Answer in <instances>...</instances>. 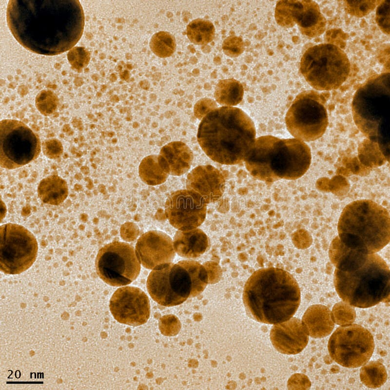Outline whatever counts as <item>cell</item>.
I'll return each mask as SVG.
<instances>
[{
    "label": "cell",
    "mask_w": 390,
    "mask_h": 390,
    "mask_svg": "<svg viewBox=\"0 0 390 390\" xmlns=\"http://www.w3.org/2000/svg\"><path fill=\"white\" fill-rule=\"evenodd\" d=\"M390 77L376 74L357 89L351 103L352 115L358 129L378 143L385 156L390 147Z\"/></svg>",
    "instance_id": "6"
},
{
    "label": "cell",
    "mask_w": 390,
    "mask_h": 390,
    "mask_svg": "<svg viewBox=\"0 0 390 390\" xmlns=\"http://www.w3.org/2000/svg\"><path fill=\"white\" fill-rule=\"evenodd\" d=\"M151 126L153 128H156L158 126V123L157 122L154 121L152 123Z\"/></svg>",
    "instance_id": "39"
},
{
    "label": "cell",
    "mask_w": 390,
    "mask_h": 390,
    "mask_svg": "<svg viewBox=\"0 0 390 390\" xmlns=\"http://www.w3.org/2000/svg\"><path fill=\"white\" fill-rule=\"evenodd\" d=\"M174 250L179 256L187 258H195L203 254L208 250L209 240L201 229L195 228L188 231L178 230L173 238Z\"/></svg>",
    "instance_id": "21"
},
{
    "label": "cell",
    "mask_w": 390,
    "mask_h": 390,
    "mask_svg": "<svg viewBox=\"0 0 390 390\" xmlns=\"http://www.w3.org/2000/svg\"><path fill=\"white\" fill-rule=\"evenodd\" d=\"M139 126V124L137 122H134L133 123V127L134 128H138Z\"/></svg>",
    "instance_id": "40"
},
{
    "label": "cell",
    "mask_w": 390,
    "mask_h": 390,
    "mask_svg": "<svg viewBox=\"0 0 390 390\" xmlns=\"http://www.w3.org/2000/svg\"><path fill=\"white\" fill-rule=\"evenodd\" d=\"M38 195L44 203L58 205L68 195L66 181L58 175H51L43 178L38 187Z\"/></svg>",
    "instance_id": "24"
},
{
    "label": "cell",
    "mask_w": 390,
    "mask_h": 390,
    "mask_svg": "<svg viewBox=\"0 0 390 390\" xmlns=\"http://www.w3.org/2000/svg\"><path fill=\"white\" fill-rule=\"evenodd\" d=\"M270 337L274 347L279 352L286 354L299 353L309 341L307 329L302 321L296 317L274 324Z\"/></svg>",
    "instance_id": "19"
},
{
    "label": "cell",
    "mask_w": 390,
    "mask_h": 390,
    "mask_svg": "<svg viewBox=\"0 0 390 390\" xmlns=\"http://www.w3.org/2000/svg\"><path fill=\"white\" fill-rule=\"evenodd\" d=\"M173 123L176 126L178 127L180 124V121H179V119L178 118L175 119H174Z\"/></svg>",
    "instance_id": "38"
},
{
    "label": "cell",
    "mask_w": 390,
    "mask_h": 390,
    "mask_svg": "<svg viewBox=\"0 0 390 390\" xmlns=\"http://www.w3.org/2000/svg\"><path fill=\"white\" fill-rule=\"evenodd\" d=\"M149 144L151 146H154L156 144V142L154 140H150Z\"/></svg>",
    "instance_id": "41"
},
{
    "label": "cell",
    "mask_w": 390,
    "mask_h": 390,
    "mask_svg": "<svg viewBox=\"0 0 390 390\" xmlns=\"http://www.w3.org/2000/svg\"><path fill=\"white\" fill-rule=\"evenodd\" d=\"M41 142L38 135L20 121L0 122V165L6 169L21 167L39 155Z\"/></svg>",
    "instance_id": "11"
},
{
    "label": "cell",
    "mask_w": 390,
    "mask_h": 390,
    "mask_svg": "<svg viewBox=\"0 0 390 390\" xmlns=\"http://www.w3.org/2000/svg\"><path fill=\"white\" fill-rule=\"evenodd\" d=\"M41 146L43 154L50 159L58 158L63 152L62 143L57 138L46 139L43 142Z\"/></svg>",
    "instance_id": "35"
},
{
    "label": "cell",
    "mask_w": 390,
    "mask_h": 390,
    "mask_svg": "<svg viewBox=\"0 0 390 390\" xmlns=\"http://www.w3.org/2000/svg\"><path fill=\"white\" fill-rule=\"evenodd\" d=\"M171 138L170 136H166L161 137V141H162V143H163V142H166L167 141H169L171 140Z\"/></svg>",
    "instance_id": "37"
},
{
    "label": "cell",
    "mask_w": 390,
    "mask_h": 390,
    "mask_svg": "<svg viewBox=\"0 0 390 390\" xmlns=\"http://www.w3.org/2000/svg\"><path fill=\"white\" fill-rule=\"evenodd\" d=\"M337 231L339 239L347 248L367 254L376 253L390 240L389 213L371 200L352 201L343 209Z\"/></svg>",
    "instance_id": "5"
},
{
    "label": "cell",
    "mask_w": 390,
    "mask_h": 390,
    "mask_svg": "<svg viewBox=\"0 0 390 390\" xmlns=\"http://www.w3.org/2000/svg\"><path fill=\"white\" fill-rule=\"evenodd\" d=\"M0 269L5 274H17L35 261L38 245L35 236L23 226L8 223L0 229Z\"/></svg>",
    "instance_id": "13"
},
{
    "label": "cell",
    "mask_w": 390,
    "mask_h": 390,
    "mask_svg": "<svg viewBox=\"0 0 390 390\" xmlns=\"http://www.w3.org/2000/svg\"><path fill=\"white\" fill-rule=\"evenodd\" d=\"M302 322L308 333L315 338L326 336L334 328L330 310L322 305L309 307L304 314Z\"/></svg>",
    "instance_id": "23"
},
{
    "label": "cell",
    "mask_w": 390,
    "mask_h": 390,
    "mask_svg": "<svg viewBox=\"0 0 390 390\" xmlns=\"http://www.w3.org/2000/svg\"><path fill=\"white\" fill-rule=\"evenodd\" d=\"M329 256L335 267V288L344 302L367 308L389 301L390 269L378 254L349 249L337 236L330 245Z\"/></svg>",
    "instance_id": "2"
},
{
    "label": "cell",
    "mask_w": 390,
    "mask_h": 390,
    "mask_svg": "<svg viewBox=\"0 0 390 390\" xmlns=\"http://www.w3.org/2000/svg\"><path fill=\"white\" fill-rule=\"evenodd\" d=\"M332 359L346 368H355L370 358L374 342L370 332L358 324L338 327L331 336L328 345Z\"/></svg>",
    "instance_id": "14"
},
{
    "label": "cell",
    "mask_w": 390,
    "mask_h": 390,
    "mask_svg": "<svg viewBox=\"0 0 390 390\" xmlns=\"http://www.w3.org/2000/svg\"><path fill=\"white\" fill-rule=\"evenodd\" d=\"M134 139L136 141H138L139 140V137H138V136H136V137H134Z\"/></svg>",
    "instance_id": "47"
},
{
    "label": "cell",
    "mask_w": 390,
    "mask_h": 390,
    "mask_svg": "<svg viewBox=\"0 0 390 390\" xmlns=\"http://www.w3.org/2000/svg\"><path fill=\"white\" fill-rule=\"evenodd\" d=\"M186 34L189 39L194 44L206 45L214 39L215 28L210 21L196 19L191 21L187 26Z\"/></svg>",
    "instance_id": "27"
},
{
    "label": "cell",
    "mask_w": 390,
    "mask_h": 390,
    "mask_svg": "<svg viewBox=\"0 0 390 390\" xmlns=\"http://www.w3.org/2000/svg\"><path fill=\"white\" fill-rule=\"evenodd\" d=\"M95 267L97 274L104 282L120 287L130 284L137 277L141 265L133 246L116 241L99 250Z\"/></svg>",
    "instance_id": "12"
},
{
    "label": "cell",
    "mask_w": 390,
    "mask_h": 390,
    "mask_svg": "<svg viewBox=\"0 0 390 390\" xmlns=\"http://www.w3.org/2000/svg\"><path fill=\"white\" fill-rule=\"evenodd\" d=\"M67 58L73 68L81 72L89 64L90 53L83 47L74 46L69 51Z\"/></svg>",
    "instance_id": "32"
},
{
    "label": "cell",
    "mask_w": 390,
    "mask_h": 390,
    "mask_svg": "<svg viewBox=\"0 0 390 390\" xmlns=\"http://www.w3.org/2000/svg\"><path fill=\"white\" fill-rule=\"evenodd\" d=\"M114 318L118 322L137 326L147 322L150 314L149 298L140 289L125 286L117 289L109 304Z\"/></svg>",
    "instance_id": "17"
},
{
    "label": "cell",
    "mask_w": 390,
    "mask_h": 390,
    "mask_svg": "<svg viewBox=\"0 0 390 390\" xmlns=\"http://www.w3.org/2000/svg\"><path fill=\"white\" fill-rule=\"evenodd\" d=\"M380 1L381 0H346L344 1V5L348 13L353 16L362 17L373 10Z\"/></svg>",
    "instance_id": "31"
},
{
    "label": "cell",
    "mask_w": 390,
    "mask_h": 390,
    "mask_svg": "<svg viewBox=\"0 0 390 390\" xmlns=\"http://www.w3.org/2000/svg\"><path fill=\"white\" fill-rule=\"evenodd\" d=\"M254 123L241 109L222 106L202 118L197 139L201 148L213 161L225 165L244 162L255 140Z\"/></svg>",
    "instance_id": "3"
},
{
    "label": "cell",
    "mask_w": 390,
    "mask_h": 390,
    "mask_svg": "<svg viewBox=\"0 0 390 390\" xmlns=\"http://www.w3.org/2000/svg\"><path fill=\"white\" fill-rule=\"evenodd\" d=\"M300 72L307 82L319 91L338 89L348 78L351 70L345 52L330 43L308 48L300 61Z\"/></svg>",
    "instance_id": "8"
},
{
    "label": "cell",
    "mask_w": 390,
    "mask_h": 390,
    "mask_svg": "<svg viewBox=\"0 0 390 390\" xmlns=\"http://www.w3.org/2000/svg\"><path fill=\"white\" fill-rule=\"evenodd\" d=\"M16 40L34 53L54 56L69 51L80 39L85 17L76 0H13L6 10Z\"/></svg>",
    "instance_id": "1"
},
{
    "label": "cell",
    "mask_w": 390,
    "mask_h": 390,
    "mask_svg": "<svg viewBox=\"0 0 390 390\" xmlns=\"http://www.w3.org/2000/svg\"><path fill=\"white\" fill-rule=\"evenodd\" d=\"M211 100L207 98L202 99L195 104L194 107V112L197 117H200L204 114L209 108V105L211 104Z\"/></svg>",
    "instance_id": "36"
},
{
    "label": "cell",
    "mask_w": 390,
    "mask_h": 390,
    "mask_svg": "<svg viewBox=\"0 0 390 390\" xmlns=\"http://www.w3.org/2000/svg\"><path fill=\"white\" fill-rule=\"evenodd\" d=\"M152 51L160 58H167L175 52L176 48L174 37L166 31H159L154 34L150 41Z\"/></svg>",
    "instance_id": "28"
},
{
    "label": "cell",
    "mask_w": 390,
    "mask_h": 390,
    "mask_svg": "<svg viewBox=\"0 0 390 390\" xmlns=\"http://www.w3.org/2000/svg\"><path fill=\"white\" fill-rule=\"evenodd\" d=\"M390 0H381L377 6L376 21L381 30L386 34L390 35Z\"/></svg>",
    "instance_id": "34"
},
{
    "label": "cell",
    "mask_w": 390,
    "mask_h": 390,
    "mask_svg": "<svg viewBox=\"0 0 390 390\" xmlns=\"http://www.w3.org/2000/svg\"><path fill=\"white\" fill-rule=\"evenodd\" d=\"M150 121H150V118H149L148 117H147V118L145 119V123H146L147 125H149V124H150Z\"/></svg>",
    "instance_id": "43"
},
{
    "label": "cell",
    "mask_w": 390,
    "mask_h": 390,
    "mask_svg": "<svg viewBox=\"0 0 390 390\" xmlns=\"http://www.w3.org/2000/svg\"><path fill=\"white\" fill-rule=\"evenodd\" d=\"M222 48L226 55L231 58L237 57L244 51V43L239 37L231 35L224 40Z\"/></svg>",
    "instance_id": "33"
},
{
    "label": "cell",
    "mask_w": 390,
    "mask_h": 390,
    "mask_svg": "<svg viewBox=\"0 0 390 390\" xmlns=\"http://www.w3.org/2000/svg\"><path fill=\"white\" fill-rule=\"evenodd\" d=\"M225 179L220 172L211 165L199 166L187 175V189L200 195L207 204L215 202L222 195Z\"/></svg>",
    "instance_id": "20"
},
{
    "label": "cell",
    "mask_w": 390,
    "mask_h": 390,
    "mask_svg": "<svg viewBox=\"0 0 390 390\" xmlns=\"http://www.w3.org/2000/svg\"><path fill=\"white\" fill-rule=\"evenodd\" d=\"M135 251L140 264L152 270L172 263L176 255L172 238L157 230L143 234L136 242Z\"/></svg>",
    "instance_id": "18"
},
{
    "label": "cell",
    "mask_w": 390,
    "mask_h": 390,
    "mask_svg": "<svg viewBox=\"0 0 390 390\" xmlns=\"http://www.w3.org/2000/svg\"><path fill=\"white\" fill-rule=\"evenodd\" d=\"M138 174L144 183L152 186L163 183L169 176L161 167L158 155L145 157L139 165Z\"/></svg>",
    "instance_id": "26"
},
{
    "label": "cell",
    "mask_w": 390,
    "mask_h": 390,
    "mask_svg": "<svg viewBox=\"0 0 390 390\" xmlns=\"http://www.w3.org/2000/svg\"><path fill=\"white\" fill-rule=\"evenodd\" d=\"M58 99L56 95L49 90H43L36 96L35 105L39 111L45 116L53 114L57 110Z\"/></svg>",
    "instance_id": "30"
},
{
    "label": "cell",
    "mask_w": 390,
    "mask_h": 390,
    "mask_svg": "<svg viewBox=\"0 0 390 390\" xmlns=\"http://www.w3.org/2000/svg\"><path fill=\"white\" fill-rule=\"evenodd\" d=\"M325 104L323 95L315 91L299 93L285 116L286 127L292 136L305 142L321 137L328 125Z\"/></svg>",
    "instance_id": "9"
},
{
    "label": "cell",
    "mask_w": 390,
    "mask_h": 390,
    "mask_svg": "<svg viewBox=\"0 0 390 390\" xmlns=\"http://www.w3.org/2000/svg\"><path fill=\"white\" fill-rule=\"evenodd\" d=\"M274 17L284 27L296 24L303 35L315 38L326 29V20L318 4L312 0H280L276 5Z\"/></svg>",
    "instance_id": "15"
},
{
    "label": "cell",
    "mask_w": 390,
    "mask_h": 390,
    "mask_svg": "<svg viewBox=\"0 0 390 390\" xmlns=\"http://www.w3.org/2000/svg\"><path fill=\"white\" fill-rule=\"evenodd\" d=\"M164 161L169 175L179 176L190 169L193 155L189 147L180 141L170 142L163 146L159 155Z\"/></svg>",
    "instance_id": "22"
},
{
    "label": "cell",
    "mask_w": 390,
    "mask_h": 390,
    "mask_svg": "<svg viewBox=\"0 0 390 390\" xmlns=\"http://www.w3.org/2000/svg\"><path fill=\"white\" fill-rule=\"evenodd\" d=\"M207 204L202 197L194 191L177 190L166 201L165 215L171 225L178 230L194 229L204 222Z\"/></svg>",
    "instance_id": "16"
},
{
    "label": "cell",
    "mask_w": 390,
    "mask_h": 390,
    "mask_svg": "<svg viewBox=\"0 0 390 390\" xmlns=\"http://www.w3.org/2000/svg\"><path fill=\"white\" fill-rule=\"evenodd\" d=\"M265 160L271 182L281 179L295 180L308 170L312 160L311 149L295 138L281 139L270 136Z\"/></svg>",
    "instance_id": "10"
},
{
    "label": "cell",
    "mask_w": 390,
    "mask_h": 390,
    "mask_svg": "<svg viewBox=\"0 0 390 390\" xmlns=\"http://www.w3.org/2000/svg\"><path fill=\"white\" fill-rule=\"evenodd\" d=\"M243 93V86L240 82L234 78H227L218 82L214 95L219 104L225 106H232L241 101Z\"/></svg>",
    "instance_id": "25"
},
{
    "label": "cell",
    "mask_w": 390,
    "mask_h": 390,
    "mask_svg": "<svg viewBox=\"0 0 390 390\" xmlns=\"http://www.w3.org/2000/svg\"><path fill=\"white\" fill-rule=\"evenodd\" d=\"M208 280L203 265L196 261L184 260L153 270L146 286L154 300L161 306L172 307L200 294Z\"/></svg>",
    "instance_id": "7"
},
{
    "label": "cell",
    "mask_w": 390,
    "mask_h": 390,
    "mask_svg": "<svg viewBox=\"0 0 390 390\" xmlns=\"http://www.w3.org/2000/svg\"><path fill=\"white\" fill-rule=\"evenodd\" d=\"M156 136H157V135L156 133H152V134L150 136V137H151V138H154V137H156Z\"/></svg>",
    "instance_id": "45"
},
{
    "label": "cell",
    "mask_w": 390,
    "mask_h": 390,
    "mask_svg": "<svg viewBox=\"0 0 390 390\" xmlns=\"http://www.w3.org/2000/svg\"><path fill=\"white\" fill-rule=\"evenodd\" d=\"M156 145H157L158 146H162V144H163V143L162 142V141H159V140H157V141H156Z\"/></svg>",
    "instance_id": "42"
},
{
    "label": "cell",
    "mask_w": 390,
    "mask_h": 390,
    "mask_svg": "<svg viewBox=\"0 0 390 390\" xmlns=\"http://www.w3.org/2000/svg\"><path fill=\"white\" fill-rule=\"evenodd\" d=\"M164 131H165V130H164V129H163V128H161V129H160L159 130V133H162V132H164Z\"/></svg>",
    "instance_id": "46"
},
{
    "label": "cell",
    "mask_w": 390,
    "mask_h": 390,
    "mask_svg": "<svg viewBox=\"0 0 390 390\" xmlns=\"http://www.w3.org/2000/svg\"><path fill=\"white\" fill-rule=\"evenodd\" d=\"M171 116H172V115H170V114H169V113H168V114H167V113H166L165 114V117L166 118H170L171 117Z\"/></svg>",
    "instance_id": "44"
},
{
    "label": "cell",
    "mask_w": 390,
    "mask_h": 390,
    "mask_svg": "<svg viewBox=\"0 0 390 390\" xmlns=\"http://www.w3.org/2000/svg\"><path fill=\"white\" fill-rule=\"evenodd\" d=\"M361 379L366 385L368 381L367 386L370 387L375 388L380 387L384 383L386 378V372L384 366L382 364L374 362L370 363L364 366L361 370Z\"/></svg>",
    "instance_id": "29"
},
{
    "label": "cell",
    "mask_w": 390,
    "mask_h": 390,
    "mask_svg": "<svg viewBox=\"0 0 390 390\" xmlns=\"http://www.w3.org/2000/svg\"><path fill=\"white\" fill-rule=\"evenodd\" d=\"M301 299L292 275L274 267L255 271L246 281L243 300L247 312L257 321L268 324L285 322L294 314Z\"/></svg>",
    "instance_id": "4"
}]
</instances>
